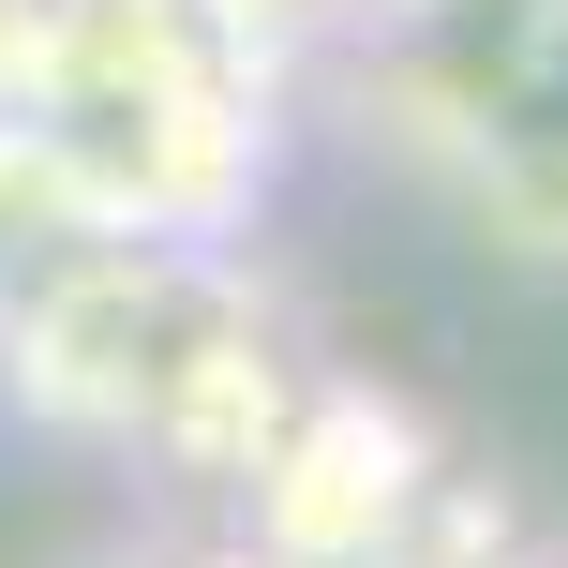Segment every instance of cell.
Wrapping results in <instances>:
<instances>
[{
	"label": "cell",
	"instance_id": "cell-2",
	"mask_svg": "<svg viewBox=\"0 0 568 568\" xmlns=\"http://www.w3.org/2000/svg\"><path fill=\"white\" fill-rule=\"evenodd\" d=\"M464 165L524 255H568V0H524L494 75H464Z\"/></svg>",
	"mask_w": 568,
	"mask_h": 568
},
{
	"label": "cell",
	"instance_id": "cell-1",
	"mask_svg": "<svg viewBox=\"0 0 568 568\" xmlns=\"http://www.w3.org/2000/svg\"><path fill=\"white\" fill-rule=\"evenodd\" d=\"M419 494H434L419 419L374 389H329L300 434L255 449V539H270V568H374Z\"/></svg>",
	"mask_w": 568,
	"mask_h": 568
}]
</instances>
